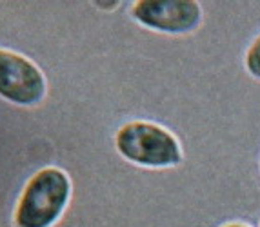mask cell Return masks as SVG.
Here are the masks:
<instances>
[{
	"mask_svg": "<svg viewBox=\"0 0 260 227\" xmlns=\"http://www.w3.org/2000/svg\"><path fill=\"white\" fill-rule=\"evenodd\" d=\"M71 180L58 167L35 171L24 183L13 211L15 227H53L71 200Z\"/></svg>",
	"mask_w": 260,
	"mask_h": 227,
	"instance_id": "obj_1",
	"label": "cell"
},
{
	"mask_svg": "<svg viewBox=\"0 0 260 227\" xmlns=\"http://www.w3.org/2000/svg\"><path fill=\"white\" fill-rule=\"evenodd\" d=\"M115 147L124 160L146 169H171L184 162L178 138L153 122H127L115 133Z\"/></svg>",
	"mask_w": 260,
	"mask_h": 227,
	"instance_id": "obj_2",
	"label": "cell"
},
{
	"mask_svg": "<svg viewBox=\"0 0 260 227\" xmlns=\"http://www.w3.org/2000/svg\"><path fill=\"white\" fill-rule=\"evenodd\" d=\"M131 15L140 26L162 35H191L204 24L199 0H133Z\"/></svg>",
	"mask_w": 260,
	"mask_h": 227,
	"instance_id": "obj_3",
	"label": "cell"
},
{
	"mask_svg": "<svg viewBox=\"0 0 260 227\" xmlns=\"http://www.w3.org/2000/svg\"><path fill=\"white\" fill-rule=\"evenodd\" d=\"M46 95L48 82L35 62L20 53L0 49V98L20 107H33Z\"/></svg>",
	"mask_w": 260,
	"mask_h": 227,
	"instance_id": "obj_4",
	"label": "cell"
},
{
	"mask_svg": "<svg viewBox=\"0 0 260 227\" xmlns=\"http://www.w3.org/2000/svg\"><path fill=\"white\" fill-rule=\"evenodd\" d=\"M242 66L246 73L255 80H260V33L249 40L242 55Z\"/></svg>",
	"mask_w": 260,
	"mask_h": 227,
	"instance_id": "obj_5",
	"label": "cell"
},
{
	"mask_svg": "<svg viewBox=\"0 0 260 227\" xmlns=\"http://www.w3.org/2000/svg\"><path fill=\"white\" fill-rule=\"evenodd\" d=\"M220 227H251V225L242 222V220H231V222H225L224 225H220Z\"/></svg>",
	"mask_w": 260,
	"mask_h": 227,
	"instance_id": "obj_6",
	"label": "cell"
},
{
	"mask_svg": "<svg viewBox=\"0 0 260 227\" xmlns=\"http://www.w3.org/2000/svg\"><path fill=\"white\" fill-rule=\"evenodd\" d=\"M258 227H260V222H258Z\"/></svg>",
	"mask_w": 260,
	"mask_h": 227,
	"instance_id": "obj_7",
	"label": "cell"
}]
</instances>
